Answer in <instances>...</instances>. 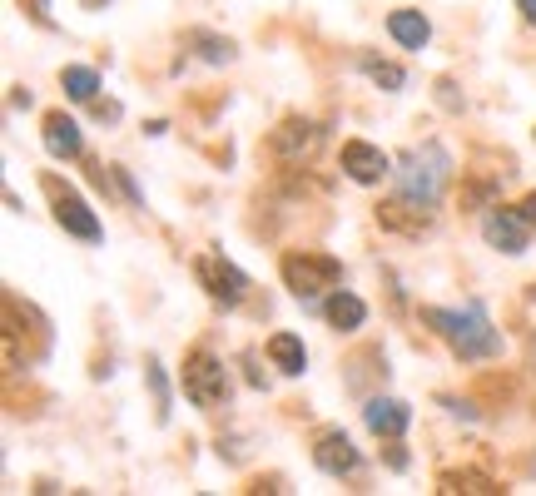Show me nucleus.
I'll return each instance as SVG.
<instances>
[{
    "instance_id": "obj_1",
    "label": "nucleus",
    "mask_w": 536,
    "mask_h": 496,
    "mask_svg": "<svg viewBox=\"0 0 536 496\" xmlns=\"http://www.w3.org/2000/svg\"><path fill=\"white\" fill-rule=\"evenodd\" d=\"M422 323H427L437 338H447L452 353L467 358V363L502 353V333L487 323V308H482V303H467L462 313H457V308H422Z\"/></svg>"
},
{
    "instance_id": "obj_2",
    "label": "nucleus",
    "mask_w": 536,
    "mask_h": 496,
    "mask_svg": "<svg viewBox=\"0 0 536 496\" xmlns=\"http://www.w3.org/2000/svg\"><path fill=\"white\" fill-rule=\"evenodd\" d=\"M278 268H283V283L298 303H318L323 293H333L343 283V263L318 248H293V253H283Z\"/></svg>"
},
{
    "instance_id": "obj_3",
    "label": "nucleus",
    "mask_w": 536,
    "mask_h": 496,
    "mask_svg": "<svg viewBox=\"0 0 536 496\" xmlns=\"http://www.w3.org/2000/svg\"><path fill=\"white\" fill-rule=\"evenodd\" d=\"M229 368L214 358V353H204V348H194L189 358H184V397L194 402V407H204V412H219L224 402H229Z\"/></svg>"
},
{
    "instance_id": "obj_4",
    "label": "nucleus",
    "mask_w": 536,
    "mask_h": 496,
    "mask_svg": "<svg viewBox=\"0 0 536 496\" xmlns=\"http://www.w3.org/2000/svg\"><path fill=\"white\" fill-rule=\"evenodd\" d=\"M402 164H407V169H402V189L437 204V194H442V184H447V169H452L447 149H442V144H422V149H412Z\"/></svg>"
},
{
    "instance_id": "obj_5",
    "label": "nucleus",
    "mask_w": 536,
    "mask_h": 496,
    "mask_svg": "<svg viewBox=\"0 0 536 496\" xmlns=\"http://www.w3.org/2000/svg\"><path fill=\"white\" fill-rule=\"evenodd\" d=\"M45 194H50L55 219H60V229H65V234H75V239H85V244H100V239H105V229H100L95 209H90L75 189H60V179H45Z\"/></svg>"
},
{
    "instance_id": "obj_6",
    "label": "nucleus",
    "mask_w": 536,
    "mask_h": 496,
    "mask_svg": "<svg viewBox=\"0 0 536 496\" xmlns=\"http://www.w3.org/2000/svg\"><path fill=\"white\" fill-rule=\"evenodd\" d=\"M194 273H199V283L209 288V298H214V303H224V308H239V303H244V293H249V278H244L224 253H204V258L194 263Z\"/></svg>"
},
{
    "instance_id": "obj_7",
    "label": "nucleus",
    "mask_w": 536,
    "mask_h": 496,
    "mask_svg": "<svg viewBox=\"0 0 536 496\" xmlns=\"http://www.w3.org/2000/svg\"><path fill=\"white\" fill-rule=\"evenodd\" d=\"M378 224L383 229H393V234H427L432 224H437V209H432V199H417V194H393L388 204H378Z\"/></svg>"
},
{
    "instance_id": "obj_8",
    "label": "nucleus",
    "mask_w": 536,
    "mask_h": 496,
    "mask_svg": "<svg viewBox=\"0 0 536 496\" xmlns=\"http://www.w3.org/2000/svg\"><path fill=\"white\" fill-rule=\"evenodd\" d=\"M527 229H532V224L522 219V209H497V204H492L487 219H482V239L492 248H502V253H512V258L527 253Z\"/></svg>"
},
{
    "instance_id": "obj_9",
    "label": "nucleus",
    "mask_w": 536,
    "mask_h": 496,
    "mask_svg": "<svg viewBox=\"0 0 536 496\" xmlns=\"http://www.w3.org/2000/svg\"><path fill=\"white\" fill-rule=\"evenodd\" d=\"M318 139H323V129L313 120H283L273 134H268V149L278 154V159H288V164H298V159H308L313 149H318Z\"/></svg>"
},
{
    "instance_id": "obj_10",
    "label": "nucleus",
    "mask_w": 536,
    "mask_h": 496,
    "mask_svg": "<svg viewBox=\"0 0 536 496\" xmlns=\"http://www.w3.org/2000/svg\"><path fill=\"white\" fill-rule=\"evenodd\" d=\"M343 174L353 184H378L383 174H393V159L378 144H368V139H348L343 144Z\"/></svg>"
},
{
    "instance_id": "obj_11",
    "label": "nucleus",
    "mask_w": 536,
    "mask_h": 496,
    "mask_svg": "<svg viewBox=\"0 0 536 496\" xmlns=\"http://www.w3.org/2000/svg\"><path fill=\"white\" fill-rule=\"evenodd\" d=\"M313 462H318V472H328V477H353V472H358V447L348 442V432H323V437L313 442Z\"/></svg>"
},
{
    "instance_id": "obj_12",
    "label": "nucleus",
    "mask_w": 536,
    "mask_h": 496,
    "mask_svg": "<svg viewBox=\"0 0 536 496\" xmlns=\"http://www.w3.org/2000/svg\"><path fill=\"white\" fill-rule=\"evenodd\" d=\"M363 422H368V432H378V437H402L407 432V422H412V407L398 402V397H368V407H363Z\"/></svg>"
},
{
    "instance_id": "obj_13",
    "label": "nucleus",
    "mask_w": 536,
    "mask_h": 496,
    "mask_svg": "<svg viewBox=\"0 0 536 496\" xmlns=\"http://www.w3.org/2000/svg\"><path fill=\"white\" fill-rule=\"evenodd\" d=\"M40 139H45V149L55 154V159H80L85 154V134H80V124L70 120V115H45V129H40Z\"/></svg>"
},
{
    "instance_id": "obj_14",
    "label": "nucleus",
    "mask_w": 536,
    "mask_h": 496,
    "mask_svg": "<svg viewBox=\"0 0 536 496\" xmlns=\"http://www.w3.org/2000/svg\"><path fill=\"white\" fill-rule=\"evenodd\" d=\"M323 318H328L338 333H358V328L368 323V303H363L358 293H348V288H333L328 303H323Z\"/></svg>"
},
{
    "instance_id": "obj_15",
    "label": "nucleus",
    "mask_w": 536,
    "mask_h": 496,
    "mask_svg": "<svg viewBox=\"0 0 536 496\" xmlns=\"http://www.w3.org/2000/svg\"><path fill=\"white\" fill-rule=\"evenodd\" d=\"M388 30H393V40H398L402 50H422V45L432 40V25H427L422 10H393V15H388Z\"/></svg>"
},
{
    "instance_id": "obj_16",
    "label": "nucleus",
    "mask_w": 536,
    "mask_h": 496,
    "mask_svg": "<svg viewBox=\"0 0 536 496\" xmlns=\"http://www.w3.org/2000/svg\"><path fill=\"white\" fill-rule=\"evenodd\" d=\"M358 70H363L378 90H388V95H398L402 85H407V70L393 65V60H383V55H373V50H363V55H358Z\"/></svg>"
},
{
    "instance_id": "obj_17",
    "label": "nucleus",
    "mask_w": 536,
    "mask_h": 496,
    "mask_svg": "<svg viewBox=\"0 0 536 496\" xmlns=\"http://www.w3.org/2000/svg\"><path fill=\"white\" fill-rule=\"evenodd\" d=\"M268 358H273V368L288 372V377H298V372L308 368L303 338H293V333H273V338H268Z\"/></svg>"
},
{
    "instance_id": "obj_18",
    "label": "nucleus",
    "mask_w": 536,
    "mask_h": 496,
    "mask_svg": "<svg viewBox=\"0 0 536 496\" xmlns=\"http://www.w3.org/2000/svg\"><path fill=\"white\" fill-rule=\"evenodd\" d=\"M437 492H467V496H497L502 487L482 472H442L437 477Z\"/></svg>"
},
{
    "instance_id": "obj_19",
    "label": "nucleus",
    "mask_w": 536,
    "mask_h": 496,
    "mask_svg": "<svg viewBox=\"0 0 536 496\" xmlns=\"http://www.w3.org/2000/svg\"><path fill=\"white\" fill-rule=\"evenodd\" d=\"M184 40H189L209 65H229V60H234V40H224V35H214V30H189Z\"/></svg>"
},
{
    "instance_id": "obj_20",
    "label": "nucleus",
    "mask_w": 536,
    "mask_h": 496,
    "mask_svg": "<svg viewBox=\"0 0 536 496\" xmlns=\"http://www.w3.org/2000/svg\"><path fill=\"white\" fill-rule=\"evenodd\" d=\"M60 85H65V95H70V100L90 105V100H95V90H100V75H95V70H85V65H65Z\"/></svg>"
},
{
    "instance_id": "obj_21",
    "label": "nucleus",
    "mask_w": 536,
    "mask_h": 496,
    "mask_svg": "<svg viewBox=\"0 0 536 496\" xmlns=\"http://www.w3.org/2000/svg\"><path fill=\"white\" fill-rule=\"evenodd\" d=\"M492 199H497V179H472L462 189V209H492Z\"/></svg>"
},
{
    "instance_id": "obj_22",
    "label": "nucleus",
    "mask_w": 536,
    "mask_h": 496,
    "mask_svg": "<svg viewBox=\"0 0 536 496\" xmlns=\"http://www.w3.org/2000/svg\"><path fill=\"white\" fill-rule=\"evenodd\" d=\"M144 377H149V387H154V402H159V422H164V417H169V382H164L159 363H144Z\"/></svg>"
},
{
    "instance_id": "obj_23",
    "label": "nucleus",
    "mask_w": 536,
    "mask_h": 496,
    "mask_svg": "<svg viewBox=\"0 0 536 496\" xmlns=\"http://www.w3.org/2000/svg\"><path fill=\"white\" fill-rule=\"evenodd\" d=\"M522 219L536 229V194H527V199H522Z\"/></svg>"
},
{
    "instance_id": "obj_24",
    "label": "nucleus",
    "mask_w": 536,
    "mask_h": 496,
    "mask_svg": "<svg viewBox=\"0 0 536 496\" xmlns=\"http://www.w3.org/2000/svg\"><path fill=\"white\" fill-rule=\"evenodd\" d=\"M517 10H522V20H527V25H536V0H517Z\"/></svg>"
},
{
    "instance_id": "obj_25",
    "label": "nucleus",
    "mask_w": 536,
    "mask_h": 496,
    "mask_svg": "<svg viewBox=\"0 0 536 496\" xmlns=\"http://www.w3.org/2000/svg\"><path fill=\"white\" fill-rule=\"evenodd\" d=\"M85 5H90V10H95V5H100V0H85Z\"/></svg>"
}]
</instances>
